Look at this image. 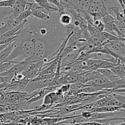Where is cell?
I'll return each instance as SVG.
<instances>
[{"instance_id": "obj_6", "label": "cell", "mask_w": 125, "mask_h": 125, "mask_svg": "<svg viewBox=\"0 0 125 125\" xmlns=\"http://www.w3.org/2000/svg\"><path fill=\"white\" fill-rule=\"evenodd\" d=\"M43 98V106H50L54 103L57 100H60L61 98V95L57 94L54 92H51L46 94Z\"/></svg>"}, {"instance_id": "obj_14", "label": "cell", "mask_w": 125, "mask_h": 125, "mask_svg": "<svg viewBox=\"0 0 125 125\" xmlns=\"http://www.w3.org/2000/svg\"><path fill=\"white\" fill-rule=\"evenodd\" d=\"M94 24L95 28L100 32H102L104 31V24L102 21V20H94Z\"/></svg>"}, {"instance_id": "obj_18", "label": "cell", "mask_w": 125, "mask_h": 125, "mask_svg": "<svg viewBox=\"0 0 125 125\" xmlns=\"http://www.w3.org/2000/svg\"><path fill=\"white\" fill-rule=\"evenodd\" d=\"M117 1L120 4V6L123 9V12H125V0H117Z\"/></svg>"}, {"instance_id": "obj_2", "label": "cell", "mask_w": 125, "mask_h": 125, "mask_svg": "<svg viewBox=\"0 0 125 125\" xmlns=\"http://www.w3.org/2000/svg\"><path fill=\"white\" fill-rule=\"evenodd\" d=\"M88 12L92 17L93 20H101L108 14L105 0H91Z\"/></svg>"}, {"instance_id": "obj_8", "label": "cell", "mask_w": 125, "mask_h": 125, "mask_svg": "<svg viewBox=\"0 0 125 125\" xmlns=\"http://www.w3.org/2000/svg\"><path fill=\"white\" fill-rule=\"evenodd\" d=\"M29 6H30V5H29ZM31 15L34 17L35 18H36L37 19L40 20L47 21L50 20V18H51L50 15H48V13H46V12H43V11L42 10L40 9H34L32 8V7H31Z\"/></svg>"}, {"instance_id": "obj_5", "label": "cell", "mask_w": 125, "mask_h": 125, "mask_svg": "<svg viewBox=\"0 0 125 125\" xmlns=\"http://www.w3.org/2000/svg\"><path fill=\"white\" fill-rule=\"evenodd\" d=\"M34 2L37 4L43 11L46 12L50 16L51 14V11H56V12L59 11L58 9L51 6L47 0H34Z\"/></svg>"}, {"instance_id": "obj_19", "label": "cell", "mask_w": 125, "mask_h": 125, "mask_svg": "<svg viewBox=\"0 0 125 125\" xmlns=\"http://www.w3.org/2000/svg\"><path fill=\"white\" fill-rule=\"evenodd\" d=\"M9 44H7V45H0V51H2V50H3L4 48H5Z\"/></svg>"}, {"instance_id": "obj_13", "label": "cell", "mask_w": 125, "mask_h": 125, "mask_svg": "<svg viewBox=\"0 0 125 125\" xmlns=\"http://www.w3.org/2000/svg\"><path fill=\"white\" fill-rule=\"evenodd\" d=\"M15 63L16 62L12 61V62H4V63H0V74L2 73H4V72L8 70L9 69H10Z\"/></svg>"}, {"instance_id": "obj_10", "label": "cell", "mask_w": 125, "mask_h": 125, "mask_svg": "<svg viewBox=\"0 0 125 125\" xmlns=\"http://www.w3.org/2000/svg\"><path fill=\"white\" fill-rule=\"evenodd\" d=\"M115 75L118 77H125V64L120 63L118 65L112 67L109 69Z\"/></svg>"}, {"instance_id": "obj_11", "label": "cell", "mask_w": 125, "mask_h": 125, "mask_svg": "<svg viewBox=\"0 0 125 125\" xmlns=\"http://www.w3.org/2000/svg\"><path fill=\"white\" fill-rule=\"evenodd\" d=\"M110 10L113 11L116 15V20L122 24H125V18L124 12H121L120 7L117 6H112L110 7Z\"/></svg>"}, {"instance_id": "obj_16", "label": "cell", "mask_w": 125, "mask_h": 125, "mask_svg": "<svg viewBox=\"0 0 125 125\" xmlns=\"http://www.w3.org/2000/svg\"><path fill=\"white\" fill-rule=\"evenodd\" d=\"M12 29H13V28L11 26V25L9 24V23L7 21V22H6L4 25H2V26L0 27V37H1L4 34H5V33L7 32V31H10Z\"/></svg>"}, {"instance_id": "obj_15", "label": "cell", "mask_w": 125, "mask_h": 125, "mask_svg": "<svg viewBox=\"0 0 125 125\" xmlns=\"http://www.w3.org/2000/svg\"><path fill=\"white\" fill-rule=\"evenodd\" d=\"M15 0H3L0 1V7H9L12 9L14 5Z\"/></svg>"}, {"instance_id": "obj_9", "label": "cell", "mask_w": 125, "mask_h": 125, "mask_svg": "<svg viewBox=\"0 0 125 125\" xmlns=\"http://www.w3.org/2000/svg\"><path fill=\"white\" fill-rule=\"evenodd\" d=\"M72 16L68 13L64 12V13H59V22L61 25L64 27H67L70 25L72 23Z\"/></svg>"}, {"instance_id": "obj_3", "label": "cell", "mask_w": 125, "mask_h": 125, "mask_svg": "<svg viewBox=\"0 0 125 125\" xmlns=\"http://www.w3.org/2000/svg\"><path fill=\"white\" fill-rule=\"evenodd\" d=\"M111 52L121 57L125 58V43L122 41H108L104 45Z\"/></svg>"}, {"instance_id": "obj_7", "label": "cell", "mask_w": 125, "mask_h": 125, "mask_svg": "<svg viewBox=\"0 0 125 125\" xmlns=\"http://www.w3.org/2000/svg\"><path fill=\"white\" fill-rule=\"evenodd\" d=\"M15 45V42L14 41L9 44L5 48L0 51V63L6 62L7 57L14 48Z\"/></svg>"}, {"instance_id": "obj_17", "label": "cell", "mask_w": 125, "mask_h": 125, "mask_svg": "<svg viewBox=\"0 0 125 125\" xmlns=\"http://www.w3.org/2000/svg\"><path fill=\"white\" fill-rule=\"evenodd\" d=\"M49 2V3H52L54 4L57 7V9L59 8V2L58 0H47Z\"/></svg>"}, {"instance_id": "obj_12", "label": "cell", "mask_w": 125, "mask_h": 125, "mask_svg": "<svg viewBox=\"0 0 125 125\" xmlns=\"http://www.w3.org/2000/svg\"><path fill=\"white\" fill-rule=\"evenodd\" d=\"M96 71L100 73L102 76V77L106 78H108V79H111V78H115L117 77V76L115 75L109 69H105V68H99L97 69Z\"/></svg>"}, {"instance_id": "obj_1", "label": "cell", "mask_w": 125, "mask_h": 125, "mask_svg": "<svg viewBox=\"0 0 125 125\" xmlns=\"http://www.w3.org/2000/svg\"><path fill=\"white\" fill-rule=\"evenodd\" d=\"M14 48L7 57L6 62H20L30 58L34 53V45L32 35L28 28H22L15 40Z\"/></svg>"}, {"instance_id": "obj_4", "label": "cell", "mask_w": 125, "mask_h": 125, "mask_svg": "<svg viewBox=\"0 0 125 125\" xmlns=\"http://www.w3.org/2000/svg\"><path fill=\"white\" fill-rule=\"evenodd\" d=\"M27 0H15L14 5L12 8L10 14L9 15V20H12L17 18L21 13L23 12L28 6Z\"/></svg>"}, {"instance_id": "obj_20", "label": "cell", "mask_w": 125, "mask_h": 125, "mask_svg": "<svg viewBox=\"0 0 125 125\" xmlns=\"http://www.w3.org/2000/svg\"><path fill=\"white\" fill-rule=\"evenodd\" d=\"M125 125V121H123V123H119V124H116V125Z\"/></svg>"}]
</instances>
